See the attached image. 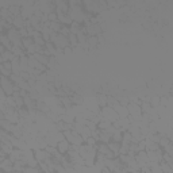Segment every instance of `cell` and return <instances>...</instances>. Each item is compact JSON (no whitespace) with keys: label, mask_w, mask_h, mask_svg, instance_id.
Returning <instances> with one entry per match:
<instances>
[{"label":"cell","mask_w":173,"mask_h":173,"mask_svg":"<svg viewBox=\"0 0 173 173\" xmlns=\"http://www.w3.org/2000/svg\"><path fill=\"white\" fill-rule=\"evenodd\" d=\"M100 112H102V115L106 120H110V122H112V123L119 119V115H118L116 111L114 110V107H111V106H106V107H103V110Z\"/></svg>","instance_id":"obj_1"},{"label":"cell","mask_w":173,"mask_h":173,"mask_svg":"<svg viewBox=\"0 0 173 173\" xmlns=\"http://www.w3.org/2000/svg\"><path fill=\"white\" fill-rule=\"evenodd\" d=\"M14 87H15V84L11 81L10 77L2 76V89L4 91L8 96H12L14 95Z\"/></svg>","instance_id":"obj_2"},{"label":"cell","mask_w":173,"mask_h":173,"mask_svg":"<svg viewBox=\"0 0 173 173\" xmlns=\"http://www.w3.org/2000/svg\"><path fill=\"white\" fill-rule=\"evenodd\" d=\"M127 110H128V114H130V116H132L134 119H138V118L142 116L141 106L137 104V103H128Z\"/></svg>","instance_id":"obj_3"},{"label":"cell","mask_w":173,"mask_h":173,"mask_svg":"<svg viewBox=\"0 0 173 173\" xmlns=\"http://www.w3.org/2000/svg\"><path fill=\"white\" fill-rule=\"evenodd\" d=\"M112 107L116 111L118 115H119V119H123V118H128V116H130V114H128V110H127L126 106H122L120 103L118 104V103H116V104H114Z\"/></svg>","instance_id":"obj_4"},{"label":"cell","mask_w":173,"mask_h":173,"mask_svg":"<svg viewBox=\"0 0 173 173\" xmlns=\"http://www.w3.org/2000/svg\"><path fill=\"white\" fill-rule=\"evenodd\" d=\"M34 154H35V158L38 160V162H43V161H46V158L51 157L50 154L46 152V150H42V149L34 150Z\"/></svg>","instance_id":"obj_5"},{"label":"cell","mask_w":173,"mask_h":173,"mask_svg":"<svg viewBox=\"0 0 173 173\" xmlns=\"http://www.w3.org/2000/svg\"><path fill=\"white\" fill-rule=\"evenodd\" d=\"M57 149H58V152H60V153L65 154V153L69 152V149H71V143L66 141V139H65V141H61V142H58Z\"/></svg>","instance_id":"obj_6"},{"label":"cell","mask_w":173,"mask_h":173,"mask_svg":"<svg viewBox=\"0 0 173 173\" xmlns=\"http://www.w3.org/2000/svg\"><path fill=\"white\" fill-rule=\"evenodd\" d=\"M0 39H2V45L6 47L8 51H12V47H14V45H11V41L8 39V37H7L6 34H3L2 37H0Z\"/></svg>","instance_id":"obj_7"},{"label":"cell","mask_w":173,"mask_h":173,"mask_svg":"<svg viewBox=\"0 0 173 173\" xmlns=\"http://www.w3.org/2000/svg\"><path fill=\"white\" fill-rule=\"evenodd\" d=\"M45 49H46L47 53H49L50 57H51V56H56V54H57V49H56V46H54L53 42H46Z\"/></svg>","instance_id":"obj_8"},{"label":"cell","mask_w":173,"mask_h":173,"mask_svg":"<svg viewBox=\"0 0 173 173\" xmlns=\"http://www.w3.org/2000/svg\"><path fill=\"white\" fill-rule=\"evenodd\" d=\"M37 108L42 112H49V106H47V103L43 100H39V99L37 100Z\"/></svg>","instance_id":"obj_9"},{"label":"cell","mask_w":173,"mask_h":173,"mask_svg":"<svg viewBox=\"0 0 173 173\" xmlns=\"http://www.w3.org/2000/svg\"><path fill=\"white\" fill-rule=\"evenodd\" d=\"M112 141H114V142H119V143H122V141H123V131L118 128V130L112 134Z\"/></svg>","instance_id":"obj_10"},{"label":"cell","mask_w":173,"mask_h":173,"mask_svg":"<svg viewBox=\"0 0 173 173\" xmlns=\"http://www.w3.org/2000/svg\"><path fill=\"white\" fill-rule=\"evenodd\" d=\"M14 126H15V124H12L10 120L2 119V127H3V130H6V131H8V132H12Z\"/></svg>","instance_id":"obj_11"},{"label":"cell","mask_w":173,"mask_h":173,"mask_svg":"<svg viewBox=\"0 0 173 173\" xmlns=\"http://www.w3.org/2000/svg\"><path fill=\"white\" fill-rule=\"evenodd\" d=\"M61 27H62V24H61L58 20H56V22H50V30L53 31V32H60V31H61Z\"/></svg>","instance_id":"obj_12"},{"label":"cell","mask_w":173,"mask_h":173,"mask_svg":"<svg viewBox=\"0 0 173 173\" xmlns=\"http://www.w3.org/2000/svg\"><path fill=\"white\" fill-rule=\"evenodd\" d=\"M108 148H110V150L111 152H114V153H119V150H120V143L119 142H114V141H111L108 143Z\"/></svg>","instance_id":"obj_13"},{"label":"cell","mask_w":173,"mask_h":173,"mask_svg":"<svg viewBox=\"0 0 173 173\" xmlns=\"http://www.w3.org/2000/svg\"><path fill=\"white\" fill-rule=\"evenodd\" d=\"M22 45H23V49L27 50L31 45H34V39L30 38V37H27V38H23V39H22Z\"/></svg>","instance_id":"obj_14"},{"label":"cell","mask_w":173,"mask_h":173,"mask_svg":"<svg viewBox=\"0 0 173 173\" xmlns=\"http://www.w3.org/2000/svg\"><path fill=\"white\" fill-rule=\"evenodd\" d=\"M160 168H161V171H162L164 173H173L171 167H169V164L167 162V161H164V160L160 162Z\"/></svg>","instance_id":"obj_15"},{"label":"cell","mask_w":173,"mask_h":173,"mask_svg":"<svg viewBox=\"0 0 173 173\" xmlns=\"http://www.w3.org/2000/svg\"><path fill=\"white\" fill-rule=\"evenodd\" d=\"M12 53H14V56H15V57H23L24 56V51H23V49H22V47H16V46H14L12 47Z\"/></svg>","instance_id":"obj_16"},{"label":"cell","mask_w":173,"mask_h":173,"mask_svg":"<svg viewBox=\"0 0 173 173\" xmlns=\"http://www.w3.org/2000/svg\"><path fill=\"white\" fill-rule=\"evenodd\" d=\"M169 145H171V139H169L168 137H165V135H162V137H161V141H160V148L165 149Z\"/></svg>","instance_id":"obj_17"},{"label":"cell","mask_w":173,"mask_h":173,"mask_svg":"<svg viewBox=\"0 0 173 173\" xmlns=\"http://www.w3.org/2000/svg\"><path fill=\"white\" fill-rule=\"evenodd\" d=\"M97 43H99V38H97V37H88V45H89V49H91V47L97 46Z\"/></svg>","instance_id":"obj_18"},{"label":"cell","mask_w":173,"mask_h":173,"mask_svg":"<svg viewBox=\"0 0 173 173\" xmlns=\"http://www.w3.org/2000/svg\"><path fill=\"white\" fill-rule=\"evenodd\" d=\"M69 42H71L72 47L79 46V38H77V35L76 34H71V35H69Z\"/></svg>","instance_id":"obj_19"},{"label":"cell","mask_w":173,"mask_h":173,"mask_svg":"<svg viewBox=\"0 0 173 173\" xmlns=\"http://www.w3.org/2000/svg\"><path fill=\"white\" fill-rule=\"evenodd\" d=\"M60 34L65 35V37H69V35L72 34V32H71V27H69V26H66V24H62V27H61V31H60Z\"/></svg>","instance_id":"obj_20"},{"label":"cell","mask_w":173,"mask_h":173,"mask_svg":"<svg viewBox=\"0 0 173 173\" xmlns=\"http://www.w3.org/2000/svg\"><path fill=\"white\" fill-rule=\"evenodd\" d=\"M23 173H41V168H31V167H24Z\"/></svg>","instance_id":"obj_21"},{"label":"cell","mask_w":173,"mask_h":173,"mask_svg":"<svg viewBox=\"0 0 173 173\" xmlns=\"http://www.w3.org/2000/svg\"><path fill=\"white\" fill-rule=\"evenodd\" d=\"M56 172H57V173H68L66 168H65L62 164H56Z\"/></svg>","instance_id":"obj_22"},{"label":"cell","mask_w":173,"mask_h":173,"mask_svg":"<svg viewBox=\"0 0 173 173\" xmlns=\"http://www.w3.org/2000/svg\"><path fill=\"white\" fill-rule=\"evenodd\" d=\"M87 145H89V146H92V148H95V146H96L97 145V143H96V139H95L93 137H91V138H88L87 139Z\"/></svg>","instance_id":"obj_23"},{"label":"cell","mask_w":173,"mask_h":173,"mask_svg":"<svg viewBox=\"0 0 173 173\" xmlns=\"http://www.w3.org/2000/svg\"><path fill=\"white\" fill-rule=\"evenodd\" d=\"M148 173H153V172H152V171H149V172H148Z\"/></svg>","instance_id":"obj_24"},{"label":"cell","mask_w":173,"mask_h":173,"mask_svg":"<svg viewBox=\"0 0 173 173\" xmlns=\"http://www.w3.org/2000/svg\"><path fill=\"white\" fill-rule=\"evenodd\" d=\"M14 173H22V172H14Z\"/></svg>","instance_id":"obj_25"},{"label":"cell","mask_w":173,"mask_h":173,"mask_svg":"<svg viewBox=\"0 0 173 173\" xmlns=\"http://www.w3.org/2000/svg\"><path fill=\"white\" fill-rule=\"evenodd\" d=\"M3 173H6V172H3Z\"/></svg>","instance_id":"obj_26"},{"label":"cell","mask_w":173,"mask_h":173,"mask_svg":"<svg viewBox=\"0 0 173 173\" xmlns=\"http://www.w3.org/2000/svg\"><path fill=\"white\" fill-rule=\"evenodd\" d=\"M41 173H42V172H41Z\"/></svg>","instance_id":"obj_27"}]
</instances>
